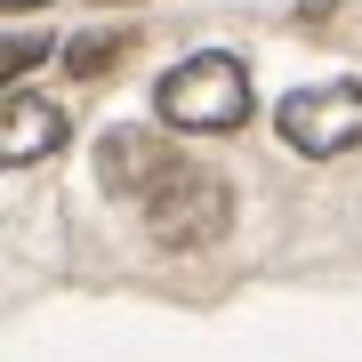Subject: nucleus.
<instances>
[{
    "label": "nucleus",
    "instance_id": "obj_1",
    "mask_svg": "<svg viewBox=\"0 0 362 362\" xmlns=\"http://www.w3.org/2000/svg\"><path fill=\"white\" fill-rule=\"evenodd\" d=\"M153 113L169 121V129H194V137L242 129L250 121V73H242V57L202 49V57H185V65H169L161 89H153Z\"/></svg>",
    "mask_w": 362,
    "mask_h": 362
},
{
    "label": "nucleus",
    "instance_id": "obj_2",
    "mask_svg": "<svg viewBox=\"0 0 362 362\" xmlns=\"http://www.w3.org/2000/svg\"><path fill=\"white\" fill-rule=\"evenodd\" d=\"M145 226H153V242H169V250H209L233 226V194H226V177H209V169L169 161L161 185L145 194Z\"/></svg>",
    "mask_w": 362,
    "mask_h": 362
},
{
    "label": "nucleus",
    "instance_id": "obj_3",
    "mask_svg": "<svg viewBox=\"0 0 362 362\" xmlns=\"http://www.w3.org/2000/svg\"><path fill=\"white\" fill-rule=\"evenodd\" d=\"M274 129H282V145H298V153H314V161L354 153L362 145V81H322V89L282 97Z\"/></svg>",
    "mask_w": 362,
    "mask_h": 362
},
{
    "label": "nucleus",
    "instance_id": "obj_4",
    "mask_svg": "<svg viewBox=\"0 0 362 362\" xmlns=\"http://www.w3.org/2000/svg\"><path fill=\"white\" fill-rule=\"evenodd\" d=\"M177 161L169 145L153 137V129H105L97 137V177H105V194H129V202H145L161 185V169Z\"/></svg>",
    "mask_w": 362,
    "mask_h": 362
},
{
    "label": "nucleus",
    "instance_id": "obj_5",
    "mask_svg": "<svg viewBox=\"0 0 362 362\" xmlns=\"http://www.w3.org/2000/svg\"><path fill=\"white\" fill-rule=\"evenodd\" d=\"M65 145V113L49 97H0V169H25V161H49Z\"/></svg>",
    "mask_w": 362,
    "mask_h": 362
},
{
    "label": "nucleus",
    "instance_id": "obj_6",
    "mask_svg": "<svg viewBox=\"0 0 362 362\" xmlns=\"http://www.w3.org/2000/svg\"><path fill=\"white\" fill-rule=\"evenodd\" d=\"M121 49H129V33H89V40H73V49H65V65H73V81H97Z\"/></svg>",
    "mask_w": 362,
    "mask_h": 362
},
{
    "label": "nucleus",
    "instance_id": "obj_7",
    "mask_svg": "<svg viewBox=\"0 0 362 362\" xmlns=\"http://www.w3.org/2000/svg\"><path fill=\"white\" fill-rule=\"evenodd\" d=\"M40 57H49V40H40V33H0V81H25Z\"/></svg>",
    "mask_w": 362,
    "mask_h": 362
},
{
    "label": "nucleus",
    "instance_id": "obj_8",
    "mask_svg": "<svg viewBox=\"0 0 362 362\" xmlns=\"http://www.w3.org/2000/svg\"><path fill=\"white\" fill-rule=\"evenodd\" d=\"M0 8H49V0H0Z\"/></svg>",
    "mask_w": 362,
    "mask_h": 362
}]
</instances>
